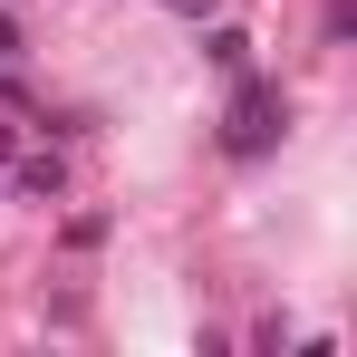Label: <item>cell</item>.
Masks as SVG:
<instances>
[{
	"mask_svg": "<svg viewBox=\"0 0 357 357\" xmlns=\"http://www.w3.org/2000/svg\"><path fill=\"white\" fill-rule=\"evenodd\" d=\"M280 126H290V97H271V87H241V97H232V135H222V145H232V155H261Z\"/></svg>",
	"mask_w": 357,
	"mask_h": 357,
	"instance_id": "6da1fadb",
	"label": "cell"
},
{
	"mask_svg": "<svg viewBox=\"0 0 357 357\" xmlns=\"http://www.w3.org/2000/svg\"><path fill=\"white\" fill-rule=\"evenodd\" d=\"M20 193H68V165L59 155H29V165H20Z\"/></svg>",
	"mask_w": 357,
	"mask_h": 357,
	"instance_id": "7a4b0ae2",
	"label": "cell"
},
{
	"mask_svg": "<svg viewBox=\"0 0 357 357\" xmlns=\"http://www.w3.org/2000/svg\"><path fill=\"white\" fill-rule=\"evenodd\" d=\"M165 10H193V20H203V10H222V0H165Z\"/></svg>",
	"mask_w": 357,
	"mask_h": 357,
	"instance_id": "3957f363",
	"label": "cell"
}]
</instances>
